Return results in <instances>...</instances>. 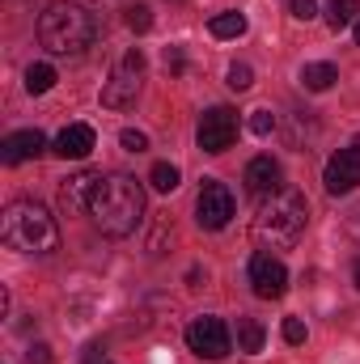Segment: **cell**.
I'll return each mask as SVG.
<instances>
[{
	"label": "cell",
	"instance_id": "1",
	"mask_svg": "<svg viewBox=\"0 0 360 364\" xmlns=\"http://www.w3.org/2000/svg\"><path fill=\"white\" fill-rule=\"evenodd\" d=\"M90 216L106 237H127V233H136V225L144 220V186L132 178V174H110V178H102L97 182V195H93Z\"/></svg>",
	"mask_w": 360,
	"mask_h": 364
},
{
	"label": "cell",
	"instance_id": "2",
	"mask_svg": "<svg viewBox=\"0 0 360 364\" xmlns=\"http://www.w3.org/2000/svg\"><path fill=\"white\" fill-rule=\"evenodd\" d=\"M309 225V203L297 186H280L271 191L268 199L259 203V216H255V242L268 246V250H288L301 242Z\"/></svg>",
	"mask_w": 360,
	"mask_h": 364
},
{
	"label": "cell",
	"instance_id": "3",
	"mask_svg": "<svg viewBox=\"0 0 360 364\" xmlns=\"http://www.w3.org/2000/svg\"><path fill=\"white\" fill-rule=\"evenodd\" d=\"M102 34V21L90 4H47L38 13V43L51 55H81Z\"/></svg>",
	"mask_w": 360,
	"mask_h": 364
},
{
	"label": "cell",
	"instance_id": "4",
	"mask_svg": "<svg viewBox=\"0 0 360 364\" xmlns=\"http://www.w3.org/2000/svg\"><path fill=\"white\" fill-rule=\"evenodd\" d=\"M0 237L4 246L13 250H26V255H51L60 246V229H55V216L34 203V199H13L0 216Z\"/></svg>",
	"mask_w": 360,
	"mask_h": 364
},
{
	"label": "cell",
	"instance_id": "5",
	"mask_svg": "<svg viewBox=\"0 0 360 364\" xmlns=\"http://www.w3.org/2000/svg\"><path fill=\"white\" fill-rule=\"evenodd\" d=\"M140 77H144V51L132 47V51L115 64L110 81L102 85V106H106V110H127V106L140 97Z\"/></svg>",
	"mask_w": 360,
	"mask_h": 364
},
{
	"label": "cell",
	"instance_id": "6",
	"mask_svg": "<svg viewBox=\"0 0 360 364\" xmlns=\"http://www.w3.org/2000/svg\"><path fill=\"white\" fill-rule=\"evenodd\" d=\"M229 216H233V191H229L225 182L208 178L199 186V199H195V220H199V229L216 233V229L229 225Z\"/></svg>",
	"mask_w": 360,
	"mask_h": 364
},
{
	"label": "cell",
	"instance_id": "7",
	"mask_svg": "<svg viewBox=\"0 0 360 364\" xmlns=\"http://www.w3.org/2000/svg\"><path fill=\"white\" fill-rule=\"evenodd\" d=\"M186 348L199 360H225L229 356V326L221 318H195L186 326Z\"/></svg>",
	"mask_w": 360,
	"mask_h": 364
},
{
	"label": "cell",
	"instance_id": "8",
	"mask_svg": "<svg viewBox=\"0 0 360 364\" xmlns=\"http://www.w3.org/2000/svg\"><path fill=\"white\" fill-rule=\"evenodd\" d=\"M233 140H238V110H229V106L203 110V119H199V149L203 153H225V149H233Z\"/></svg>",
	"mask_w": 360,
	"mask_h": 364
},
{
	"label": "cell",
	"instance_id": "9",
	"mask_svg": "<svg viewBox=\"0 0 360 364\" xmlns=\"http://www.w3.org/2000/svg\"><path fill=\"white\" fill-rule=\"evenodd\" d=\"M250 284H255V292H259L263 301H275V296L288 292V272H284V263H280L275 255L259 250V255L250 259Z\"/></svg>",
	"mask_w": 360,
	"mask_h": 364
},
{
	"label": "cell",
	"instance_id": "10",
	"mask_svg": "<svg viewBox=\"0 0 360 364\" xmlns=\"http://www.w3.org/2000/svg\"><path fill=\"white\" fill-rule=\"evenodd\" d=\"M322 182H327L331 195H348V191H356L360 186V140L352 144V149H339V153L327 161Z\"/></svg>",
	"mask_w": 360,
	"mask_h": 364
},
{
	"label": "cell",
	"instance_id": "11",
	"mask_svg": "<svg viewBox=\"0 0 360 364\" xmlns=\"http://www.w3.org/2000/svg\"><path fill=\"white\" fill-rule=\"evenodd\" d=\"M97 182H102V174H93V170H81V174L64 178V186H60V208H64L68 216L90 212V208H93V195H97Z\"/></svg>",
	"mask_w": 360,
	"mask_h": 364
},
{
	"label": "cell",
	"instance_id": "12",
	"mask_svg": "<svg viewBox=\"0 0 360 364\" xmlns=\"http://www.w3.org/2000/svg\"><path fill=\"white\" fill-rule=\"evenodd\" d=\"M43 149H47V136H43L38 127H26V132H13V136H4V144H0V157H4V166H21V161L38 157Z\"/></svg>",
	"mask_w": 360,
	"mask_h": 364
},
{
	"label": "cell",
	"instance_id": "13",
	"mask_svg": "<svg viewBox=\"0 0 360 364\" xmlns=\"http://www.w3.org/2000/svg\"><path fill=\"white\" fill-rule=\"evenodd\" d=\"M93 140H97V136H93L90 123H68V127L55 136V153H60L64 161H85L93 153Z\"/></svg>",
	"mask_w": 360,
	"mask_h": 364
},
{
	"label": "cell",
	"instance_id": "14",
	"mask_svg": "<svg viewBox=\"0 0 360 364\" xmlns=\"http://www.w3.org/2000/svg\"><path fill=\"white\" fill-rule=\"evenodd\" d=\"M284 182H280V166L271 161V157H255L250 166H246V191L250 195H259V199H268L271 191H280Z\"/></svg>",
	"mask_w": 360,
	"mask_h": 364
},
{
	"label": "cell",
	"instance_id": "15",
	"mask_svg": "<svg viewBox=\"0 0 360 364\" xmlns=\"http://www.w3.org/2000/svg\"><path fill=\"white\" fill-rule=\"evenodd\" d=\"M335 81H339V68L335 64H305L301 68V85L309 93H327Z\"/></svg>",
	"mask_w": 360,
	"mask_h": 364
},
{
	"label": "cell",
	"instance_id": "16",
	"mask_svg": "<svg viewBox=\"0 0 360 364\" xmlns=\"http://www.w3.org/2000/svg\"><path fill=\"white\" fill-rule=\"evenodd\" d=\"M263 322L259 318H238V352H263Z\"/></svg>",
	"mask_w": 360,
	"mask_h": 364
},
{
	"label": "cell",
	"instance_id": "17",
	"mask_svg": "<svg viewBox=\"0 0 360 364\" xmlns=\"http://www.w3.org/2000/svg\"><path fill=\"white\" fill-rule=\"evenodd\" d=\"M208 30H212V38H242L246 34V13H216L208 21Z\"/></svg>",
	"mask_w": 360,
	"mask_h": 364
},
{
	"label": "cell",
	"instance_id": "18",
	"mask_svg": "<svg viewBox=\"0 0 360 364\" xmlns=\"http://www.w3.org/2000/svg\"><path fill=\"white\" fill-rule=\"evenodd\" d=\"M356 13H360L356 0H331V4H327V26H331V30H344V26L356 21Z\"/></svg>",
	"mask_w": 360,
	"mask_h": 364
},
{
	"label": "cell",
	"instance_id": "19",
	"mask_svg": "<svg viewBox=\"0 0 360 364\" xmlns=\"http://www.w3.org/2000/svg\"><path fill=\"white\" fill-rule=\"evenodd\" d=\"M55 85V68L51 64H30L26 68V93H47Z\"/></svg>",
	"mask_w": 360,
	"mask_h": 364
},
{
	"label": "cell",
	"instance_id": "20",
	"mask_svg": "<svg viewBox=\"0 0 360 364\" xmlns=\"http://www.w3.org/2000/svg\"><path fill=\"white\" fill-rule=\"evenodd\" d=\"M149 182H153V191L170 195V191L179 186V166H170V161H157V166L149 170Z\"/></svg>",
	"mask_w": 360,
	"mask_h": 364
},
{
	"label": "cell",
	"instance_id": "21",
	"mask_svg": "<svg viewBox=\"0 0 360 364\" xmlns=\"http://www.w3.org/2000/svg\"><path fill=\"white\" fill-rule=\"evenodd\" d=\"M123 21H127V30L149 34V30H153V9H149V4H132V9L123 13Z\"/></svg>",
	"mask_w": 360,
	"mask_h": 364
},
{
	"label": "cell",
	"instance_id": "22",
	"mask_svg": "<svg viewBox=\"0 0 360 364\" xmlns=\"http://www.w3.org/2000/svg\"><path fill=\"white\" fill-rule=\"evenodd\" d=\"M250 85H255V68H250V64H233V68H229V90L246 93Z\"/></svg>",
	"mask_w": 360,
	"mask_h": 364
},
{
	"label": "cell",
	"instance_id": "23",
	"mask_svg": "<svg viewBox=\"0 0 360 364\" xmlns=\"http://www.w3.org/2000/svg\"><path fill=\"white\" fill-rule=\"evenodd\" d=\"M166 237H170V220H166V216H157L153 237H149V255H166Z\"/></svg>",
	"mask_w": 360,
	"mask_h": 364
},
{
	"label": "cell",
	"instance_id": "24",
	"mask_svg": "<svg viewBox=\"0 0 360 364\" xmlns=\"http://www.w3.org/2000/svg\"><path fill=\"white\" fill-rule=\"evenodd\" d=\"M119 144H123L127 153H144V149H149V136H144V132H136V127H123Z\"/></svg>",
	"mask_w": 360,
	"mask_h": 364
},
{
	"label": "cell",
	"instance_id": "25",
	"mask_svg": "<svg viewBox=\"0 0 360 364\" xmlns=\"http://www.w3.org/2000/svg\"><path fill=\"white\" fill-rule=\"evenodd\" d=\"M250 132H255V136H271V132H275V114H271V110H255V114H250Z\"/></svg>",
	"mask_w": 360,
	"mask_h": 364
},
{
	"label": "cell",
	"instance_id": "26",
	"mask_svg": "<svg viewBox=\"0 0 360 364\" xmlns=\"http://www.w3.org/2000/svg\"><path fill=\"white\" fill-rule=\"evenodd\" d=\"M284 343H305V322L301 318H284Z\"/></svg>",
	"mask_w": 360,
	"mask_h": 364
},
{
	"label": "cell",
	"instance_id": "27",
	"mask_svg": "<svg viewBox=\"0 0 360 364\" xmlns=\"http://www.w3.org/2000/svg\"><path fill=\"white\" fill-rule=\"evenodd\" d=\"M288 9H292L297 21H314L318 17V0H288Z\"/></svg>",
	"mask_w": 360,
	"mask_h": 364
},
{
	"label": "cell",
	"instance_id": "28",
	"mask_svg": "<svg viewBox=\"0 0 360 364\" xmlns=\"http://www.w3.org/2000/svg\"><path fill=\"white\" fill-rule=\"evenodd\" d=\"M26 364H51V348L47 343H30L26 348Z\"/></svg>",
	"mask_w": 360,
	"mask_h": 364
},
{
	"label": "cell",
	"instance_id": "29",
	"mask_svg": "<svg viewBox=\"0 0 360 364\" xmlns=\"http://www.w3.org/2000/svg\"><path fill=\"white\" fill-rule=\"evenodd\" d=\"M344 229H348V237H352V242L360 246V203L352 208V212H348V216H344Z\"/></svg>",
	"mask_w": 360,
	"mask_h": 364
},
{
	"label": "cell",
	"instance_id": "30",
	"mask_svg": "<svg viewBox=\"0 0 360 364\" xmlns=\"http://www.w3.org/2000/svg\"><path fill=\"white\" fill-rule=\"evenodd\" d=\"M162 60H166V68H170V73H182V51H179V47H166V55H162Z\"/></svg>",
	"mask_w": 360,
	"mask_h": 364
},
{
	"label": "cell",
	"instance_id": "31",
	"mask_svg": "<svg viewBox=\"0 0 360 364\" xmlns=\"http://www.w3.org/2000/svg\"><path fill=\"white\" fill-rule=\"evenodd\" d=\"M199 279H203V272H199V267H191V272H186V284H191V288H199Z\"/></svg>",
	"mask_w": 360,
	"mask_h": 364
},
{
	"label": "cell",
	"instance_id": "32",
	"mask_svg": "<svg viewBox=\"0 0 360 364\" xmlns=\"http://www.w3.org/2000/svg\"><path fill=\"white\" fill-rule=\"evenodd\" d=\"M356 47H360V21H356Z\"/></svg>",
	"mask_w": 360,
	"mask_h": 364
},
{
	"label": "cell",
	"instance_id": "33",
	"mask_svg": "<svg viewBox=\"0 0 360 364\" xmlns=\"http://www.w3.org/2000/svg\"><path fill=\"white\" fill-rule=\"evenodd\" d=\"M356 288H360V263H356Z\"/></svg>",
	"mask_w": 360,
	"mask_h": 364
}]
</instances>
